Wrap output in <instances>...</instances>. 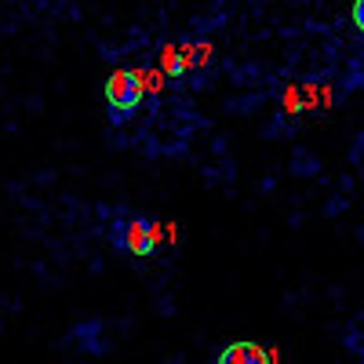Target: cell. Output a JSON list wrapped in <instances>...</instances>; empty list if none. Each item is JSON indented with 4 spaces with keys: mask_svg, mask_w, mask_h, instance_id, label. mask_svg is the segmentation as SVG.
I'll use <instances>...</instances> for the list:
<instances>
[{
    "mask_svg": "<svg viewBox=\"0 0 364 364\" xmlns=\"http://www.w3.org/2000/svg\"><path fill=\"white\" fill-rule=\"evenodd\" d=\"M142 95H146V84H142V73L135 70H117L106 80V102L113 109V120H128L142 106Z\"/></svg>",
    "mask_w": 364,
    "mask_h": 364,
    "instance_id": "6da1fadb",
    "label": "cell"
},
{
    "mask_svg": "<svg viewBox=\"0 0 364 364\" xmlns=\"http://www.w3.org/2000/svg\"><path fill=\"white\" fill-rule=\"evenodd\" d=\"M117 245L128 255H149L161 245V223L149 219H124L117 226Z\"/></svg>",
    "mask_w": 364,
    "mask_h": 364,
    "instance_id": "7a4b0ae2",
    "label": "cell"
},
{
    "mask_svg": "<svg viewBox=\"0 0 364 364\" xmlns=\"http://www.w3.org/2000/svg\"><path fill=\"white\" fill-rule=\"evenodd\" d=\"M215 364H273V353L262 350L259 343H230L215 357Z\"/></svg>",
    "mask_w": 364,
    "mask_h": 364,
    "instance_id": "3957f363",
    "label": "cell"
},
{
    "mask_svg": "<svg viewBox=\"0 0 364 364\" xmlns=\"http://www.w3.org/2000/svg\"><path fill=\"white\" fill-rule=\"evenodd\" d=\"M353 26L364 33V0H353Z\"/></svg>",
    "mask_w": 364,
    "mask_h": 364,
    "instance_id": "277c9868",
    "label": "cell"
}]
</instances>
